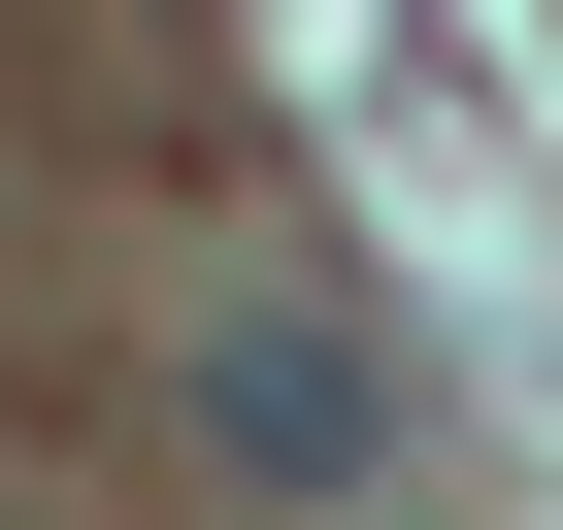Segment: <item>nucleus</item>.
Returning a JSON list of instances; mask_svg holds the SVG:
<instances>
[{
	"label": "nucleus",
	"instance_id": "1",
	"mask_svg": "<svg viewBox=\"0 0 563 530\" xmlns=\"http://www.w3.org/2000/svg\"><path fill=\"white\" fill-rule=\"evenodd\" d=\"M199 431H232L265 497H365V464H398V365L299 332V299H232V332H199Z\"/></svg>",
	"mask_w": 563,
	"mask_h": 530
}]
</instances>
